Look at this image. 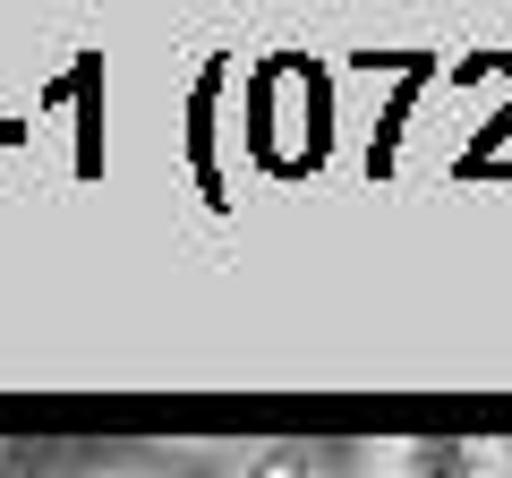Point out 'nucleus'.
<instances>
[{
  "mask_svg": "<svg viewBox=\"0 0 512 478\" xmlns=\"http://www.w3.org/2000/svg\"><path fill=\"white\" fill-rule=\"evenodd\" d=\"M359 478H512L504 436H384L367 444Z\"/></svg>",
  "mask_w": 512,
  "mask_h": 478,
  "instance_id": "nucleus-1",
  "label": "nucleus"
},
{
  "mask_svg": "<svg viewBox=\"0 0 512 478\" xmlns=\"http://www.w3.org/2000/svg\"><path fill=\"white\" fill-rule=\"evenodd\" d=\"M256 478H316V470H299V461H265Z\"/></svg>",
  "mask_w": 512,
  "mask_h": 478,
  "instance_id": "nucleus-2",
  "label": "nucleus"
}]
</instances>
